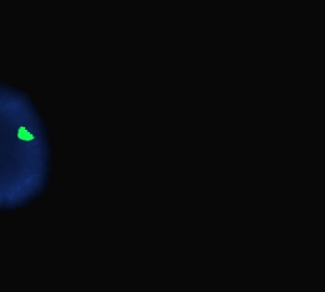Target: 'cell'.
<instances>
[{
	"mask_svg": "<svg viewBox=\"0 0 325 292\" xmlns=\"http://www.w3.org/2000/svg\"><path fill=\"white\" fill-rule=\"evenodd\" d=\"M17 137L20 139H22V141H25V142H30V141H33V136L31 133H29L27 130H26L25 127H20V128L18 129Z\"/></svg>",
	"mask_w": 325,
	"mask_h": 292,
	"instance_id": "cell-1",
	"label": "cell"
}]
</instances>
